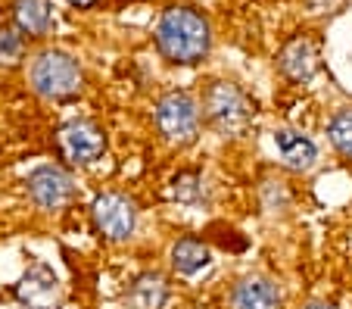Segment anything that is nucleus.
<instances>
[{
    "label": "nucleus",
    "instance_id": "obj_1",
    "mask_svg": "<svg viewBox=\"0 0 352 309\" xmlns=\"http://www.w3.org/2000/svg\"><path fill=\"white\" fill-rule=\"evenodd\" d=\"M153 41L160 56L172 66H199L212 50V25L203 10L172 3L156 19Z\"/></svg>",
    "mask_w": 352,
    "mask_h": 309
},
{
    "label": "nucleus",
    "instance_id": "obj_2",
    "mask_svg": "<svg viewBox=\"0 0 352 309\" xmlns=\"http://www.w3.org/2000/svg\"><path fill=\"white\" fill-rule=\"evenodd\" d=\"M199 109H203V125L221 141H243L256 122V100L237 81L228 78H212L203 87Z\"/></svg>",
    "mask_w": 352,
    "mask_h": 309
},
{
    "label": "nucleus",
    "instance_id": "obj_3",
    "mask_svg": "<svg viewBox=\"0 0 352 309\" xmlns=\"http://www.w3.org/2000/svg\"><path fill=\"white\" fill-rule=\"evenodd\" d=\"M28 85L41 100L72 103L85 94V69L69 50L44 47L28 63Z\"/></svg>",
    "mask_w": 352,
    "mask_h": 309
},
{
    "label": "nucleus",
    "instance_id": "obj_4",
    "mask_svg": "<svg viewBox=\"0 0 352 309\" xmlns=\"http://www.w3.org/2000/svg\"><path fill=\"white\" fill-rule=\"evenodd\" d=\"M153 128L172 147H190L203 131L199 100L187 91H166L153 107Z\"/></svg>",
    "mask_w": 352,
    "mask_h": 309
},
{
    "label": "nucleus",
    "instance_id": "obj_5",
    "mask_svg": "<svg viewBox=\"0 0 352 309\" xmlns=\"http://www.w3.org/2000/svg\"><path fill=\"white\" fill-rule=\"evenodd\" d=\"M54 144H56V153H60L63 166H72V169L94 166L109 150L107 128L100 125L97 119H87V116H75V119L63 122L56 128Z\"/></svg>",
    "mask_w": 352,
    "mask_h": 309
},
{
    "label": "nucleus",
    "instance_id": "obj_6",
    "mask_svg": "<svg viewBox=\"0 0 352 309\" xmlns=\"http://www.w3.org/2000/svg\"><path fill=\"white\" fill-rule=\"evenodd\" d=\"M91 219L103 241L128 244L134 237V231H138L140 206L125 191H103V194H97L91 203Z\"/></svg>",
    "mask_w": 352,
    "mask_h": 309
},
{
    "label": "nucleus",
    "instance_id": "obj_7",
    "mask_svg": "<svg viewBox=\"0 0 352 309\" xmlns=\"http://www.w3.org/2000/svg\"><path fill=\"white\" fill-rule=\"evenodd\" d=\"M25 194L41 213H60L78 197V182L69 166L44 162L25 175Z\"/></svg>",
    "mask_w": 352,
    "mask_h": 309
},
{
    "label": "nucleus",
    "instance_id": "obj_8",
    "mask_svg": "<svg viewBox=\"0 0 352 309\" xmlns=\"http://www.w3.org/2000/svg\"><path fill=\"white\" fill-rule=\"evenodd\" d=\"M13 297L22 309H63L60 275L47 262H32L13 284Z\"/></svg>",
    "mask_w": 352,
    "mask_h": 309
},
{
    "label": "nucleus",
    "instance_id": "obj_9",
    "mask_svg": "<svg viewBox=\"0 0 352 309\" xmlns=\"http://www.w3.org/2000/svg\"><path fill=\"white\" fill-rule=\"evenodd\" d=\"M321 69V54L309 34H296L278 50V72L293 85H309Z\"/></svg>",
    "mask_w": 352,
    "mask_h": 309
},
{
    "label": "nucleus",
    "instance_id": "obj_10",
    "mask_svg": "<svg viewBox=\"0 0 352 309\" xmlns=\"http://www.w3.org/2000/svg\"><path fill=\"white\" fill-rule=\"evenodd\" d=\"M280 284L268 275H243L228 290V309H280Z\"/></svg>",
    "mask_w": 352,
    "mask_h": 309
},
{
    "label": "nucleus",
    "instance_id": "obj_11",
    "mask_svg": "<svg viewBox=\"0 0 352 309\" xmlns=\"http://www.w3.org/2000/svg\"><path fill=\"white\" fill-rule=\"evenodd\" d=\"M272 144L278 150V160L287 172L306 175L318 166V144L306 131H299V128H278L272 135Z\"/></svg>",
    "mask_w": 352,
    "mask_h": 309
},
{
    "label": "nucleus",
    "instance_id": "obj_12",
    "mask_svg": "<svg viewBox=\"0 0 352 309\" xmlns=\"http://www.w3.org/2000/svg\"><path fill=\"white\" fill-rule=\"evenodd\" d=\"M10 22L28 41H44L54 32V0H10Z\"/></svg>",
    "mask_w": 352,
    "mask_h": 309
},
{
    "label": "nucleus",
    "instance_id": "obj_13",
    "mask_svg": "<svg viewBox=\"0 0 352 309\" xmlns=\"http://www.w3.org/2000/svg\"><path fill=\"white\" fill-rule=\"evenodd\" d=\"M172 297V284L160 269H144L128 281L125 306L128 309H166Z\"/></svg>",
    "mask_w": 352,
    "mask_h": 309
},
{
    "label": "nucleus",
    "instance_id": "obj_14",
    "mask_svg": "<svg viewBox=\"0 0 352 309\" xmlns=\"http://www.w3.org/2000/svg\"><path fill=\"white\" fill-rule=\"evenodd\" d=\"M168 266L181 278H197L199 272H206L212 266V247L197 235H184L168 250Z\"/></svg>",
    "mask_w": 352,
    "mask_h": 309
},
{
    "label": "nucleus",
    "instance_id": "obj_15",
    "mask_svg": "<svg viewBox=\"0 0 352 309\" xmlns=\"http://www.w3.org/2000/svg\"><path fill=\"white\" fill-rule=\"evenodd\" d=\"M168 197L181 206H190V209H203L209 203V184L203 178V172L197 169H181L178 175H172L168 182Z\"/></svg>",
    "mask_w": 352,
    "mask_h": 309
},
{
    "label": "nucleus",
    "instance_id": "obj_16",
    "mask_svg": "<svg viewBox=\"0 0 352 309\" xmlns=\"http://www.w3.org/2000/svg\"><path fill=\"white\" fill-rule=\"evenodd\" d=\"M327 141H331L333 153L352 162V107H340L327 119Z\"/></svg>",
    "mask_w": 352,
    "mask_h": 309
},
{
    "label": "nucleus",
    "instance_id": "obj_17",
    "mask_svg": "<svg viewBox=\"0 0 352 309\" xmlns=\"http://www.w3.org/2000/svg\"><path fill=\"white\" fill-rule=\"evenodd\" d=\"M25 50H28V38L13 25V22H3V25H0V69L22 66Z\"/></svg>",
    "mask_w": 352,
    "mask_h": 309
},
{
    "label": "nucleus",
    "instance_id": "obj_18",
    "mask_svg": "<svg viewBox=\"0 0 352 309\" xmlns=\"http://www.w3.org/2000/svg\"><path fill=\"white\" fill-rule=\"evenodd\" d=\"M262 191H265V194H272V200H265V209L278 213V209L290 206V191H287L280 182H265V184H262Z\"/></svg>",
    "mask_w": 352,
    "mask_h": 309
},
{
    "label": "nucleus",
    "instance_id": "obj_19",
    "mask_svg": "<svg viewBox=\"0 0 352 309\" xmlns=\"http://www.w3.org/2000/svg\"><path fill=\"white\" fill-rule=\"evenodd\" d=\"M69 7H75V10H94L100 3V0H66Z\"/></svg>",
    "mask_w": 352,
    "mask_h": 309
},
{
    "label": "nucleus",
    "instance_id": "obj_20",
    "mask_svg": "<svg viewBox=\"0 0 352 309\" xmlns=\"http://www.w3.org/2000/svg\"><path fill=\"white\" fill-rule=\"evenodd\" d=\"M299 309H340V306H333V303H324V300H309V303H302Z\"/></svg>",
    "mask_w": 352,
    "mask_h": 309
},
{
    "label": "nucleus",
    "instance_id": "obj_21",
    "mask_svg": "<svg viewBox=\"0 0 352 309\" xmlns=\"http://www.w3.org/2000/svg\"><path fill=\"white\" fill-rule=\"evenodd\" d=\"M119 3H146V0H119Z\"/></svg>",
    "mask_w": 352,
    "mask_h": 309
}]
</instances>
